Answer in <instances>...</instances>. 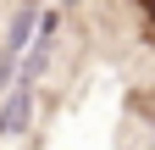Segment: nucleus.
Listing matches in <instances>:
<instances>
[{
	"mask_svg": "<svg viewBox=\"0 0 155 150\" xmlns=\"http://www.w3.org/2000/svg\"><path fill=\"white\" fill-rule=\"evenodd\" d=\"M28 111H33V78H22L6 95V106H0V134H6V139L22 134V128H28Z\"/></svg>",
	"mask_w": 155,
	"mask_h": 150,
	"instance_id": "1",
	"label": "nucleus"
},
{
	"mask_svg": "<svg viewBox=\"0 0 155 150\" xmlns=\"http://www.w3.org/2000/svg\"><path fill=\"white\" fill-rule=\"evenodd\" d=\"M133 6H139V22H144V33L155 39V0H133Z\"/></svg>",
	"mask_w": 155,
	"mask_h": 150,
	"instance_id": "2",
	"label": "nucleus"
}]
</instances>
